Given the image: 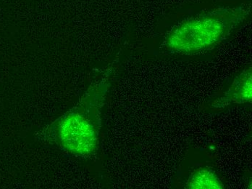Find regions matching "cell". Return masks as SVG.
<instances>
[{
	"label": "cell",
	"instance_id": "1",
	"mask_svg": "<svg viewBox=\"0 0 252 189\" xmlns=\"http://www.w3.org/2000/svg\"><path fill=\"white\" fill-rule=\"evenodd\" d=\"M109 76L92 84L74 107L40 133V139L81 157H89L96 153L101 109L110 87Z\"/></svg>",
	"mask_w": 252,
	"mask_h": 189
},
{
	"label": "cell",
	"instance_id": "2",
	"mask_svg": "<svg viewBox=\"0 0 252 189\" xmlns=\"http://www.w3.org/2000/svg\"><path fill=\"white\" fill-rule=\"evenodd\" d=\"M251 13V5L222 7L184 20L166 39L173 53L192 55L211 50L227 39Z\"/></svg>",
	"mask_w": 252,
	"mask_h": 189
},
{
	"label": "cell",
	"instance_id": "3",
	"mask_svg": "<svg viewBox=\"0 0 252 189\" xmlns=\"http://www.w3.org/2000/svg\"><path fill=\"white\" fill-rule=\"evenodd\" d=\"M252 101V67L243 71L234 79L226 93L212 104L215 109H224L231 104H244Z\"/></svg>",
	"mask_w": 252,
	"mask_h": 189
},
{
	"label": "cell",
	"instance_id": "4",
	"mask_svg": "<svg viewBox=\"0 0 252 189\" xmlns=\"http://www.w3.org/2000/svg\"><path fill=\"white\" fill-rule=\"evenodd\" d=\"M223 184L213 170L198 169L192 173L187 184L189 189H223Z\"/></svg>",
	"mask_w": 252,
	"mask_h": 189
}]
</instances>
